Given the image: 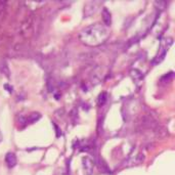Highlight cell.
Here are the masks:
<instances>
[{
  "label": "cell",
  "mask_w": 175,
  "mask_h": 175,
  "mask_svg": "<svg viewBox=\"0 0 175 175\" xmlns=\"http://www.w3.org/2000/svg\"><path fill=\"white\" fill-rule=\"evenodd\" d=\"M109 30L104 25L93 24L84 28L80 32L79 39L83 44L87 46H98L104 43V41L109 38Z\"/></svg>",
  "instance_id": "1"
},
{
  "label": "cell",
  "mask_w": 175,
  "mask_h": 175,
  "mask_svg": "<svg viewBox=\"0 0 175 175\" xmlns=\"http://www.w3.org/2000/svg\"><path fill=\"white\" fill-rule=\"evenodd\" d=\"M82 164H83V169L85 171L86 175H91L93 172V168H94V164L93 161L88 157H84L82 159Z\"/></svg>",
  "instance_id": "2"
},
{
  "label": "cell",
  "mask_w": 175,
  "mask_h": 175,
  "mask_svg": "<svg viewBox=\"0 0 175 175\" xmlns=\"http://www.w3.org/2000/svg\"><path fill=\"white\" fill-rule=\"evenodd\" d=\"M5 162L9 168H13L16 165V157L13 153H7L5 156Z\"/></svg>",
  "instance_id": "3"
},
{
  "label": "cell",
  "mask_w": 175,
  "mask_h": 175,
  "mask_svg": "<svg viewBox=\"0 0 175 175\" xmlns=\"http://www.w3.org/2000/svg\"><path fill=\"white\" fill-rule=\"evenodd\" d=\"M103 23L104 25L107 26H110L111 25V13H110V11L107 9V8H103Z\"/></svg>",
  "instance_id": "4"
},
{
  "label": "cell",
  "mask_w": 175,
  "mask_h": 175,
  "mask_svg": "<svg viewBox=\"0 0 175 175\" xmlns=\"http://www.w3.org/2000/svg\"><path fill=\"white\" fill-rule=\"evenodd\" d=\"M2 139H3V137H2V134H1V131H0V142H2Z\"/></svg>",
  "instance_id": "5"
}]
</instances>
